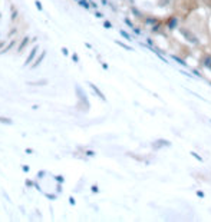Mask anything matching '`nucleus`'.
Segmentation results:
<instances>
[{
  "instance_id": "nucleus-2",
  "label": "nucleus",
  "mask_w": 211,
  "mask_h": 222,
  "mask_svg": "<svg viewBox=\"0 0 211 222\" xmlns=\"http://www.w3.org/2000/svg\"><path fill=\"white\" fill-rule=\"evenodd\" d=\"M45 56H46V52L43 50V53H42V54H40V56H39V57H37V60H36L35 63H33V65H32V68H37V66H39V65H40V63H42V60H43V59H45Z\"/></svg>"
},
{
  "instance_id": "nucleus-6",
  "label": "nucleus",
  "mask_w": 211,
  "mask_h": 222,
  "mask_svg": "<svg viewBox=\"0 0 211 222\" xmlns=\"http://www.w3.org/2000/svg\"><path fill=\"white\" fill-rule=\"evenodd\" d=\"M177 24V20H174V19H172V20H171V22H170V27H171V29H172V27H174V26H175Z\"/></svg>"
},
{
  "instance_id": "nucleus-9",
  "label": "nucleus",
  "mask_w": 211,
  "mask_h": 222,
  "mask_svg": "<svg viewBox=\"0 0 211 222\" xmlns=\"http://www.w3.org/2000/svg\"><path fill=\"white\" fill-rule=\"evenodd\" d=\"M1 46H4V42H1V43H0V47H1Z\"/></svg>"
},
{
  "instance_id": "nucleus-4",
  "label": "nucleus",
  "mask_w": 211,
  "mask_h": 222,
  "mask_svg": "<svg viewBox=\"0 0 211 222\" xmlns=\"http://www.w3.org/2000/svg\"><path fill=\"white\" fill-rule=\"evenodd\" d=\"M0 122H1V123H6V125H12V120L7 119V118H1V116H0Z\"/></svg>"
},
{
  "instance_id": "nucleus-5",
  "label": "nucleus",
  "mask_w": 211,
  "mask_h": 222,
  "mask_svg": "<svg viewBox=\"0 0 211 222\" xmlns=\"http://www.w3.org/2000/svg\"><path fill=\"white\" fill-rule=\"evenodd\" d=\"M15 43H16V42H15V40H13V42H12V43H10V45H7V47H6V49H4V50H1V52H0V53H4V52H7V50H9V49H10V47H12V46H13V45H15Z\"/></svg>"
},
{
  "instance_id": "nucleus-1",
  "label": "nucleus",
  "mask_w": 211,
  "mask_h": 222,
  "mask_svg": "<svg viewBox=\"0 0 211 222\" xmlns=\"http://www.w3.org/2000/svg\"><path fill=\"white\" fill-rule=\"evenodd\" d=\"M37 49H39V46H35V47H33V50L30 52V54H29V57H27V60L25 62V66H27V65H29V63H30V62H32V60L35 59V56H36V52H37Z\"/></svg>"
},
{
  "instance_id": "nucleus-8",
  "label": "nucleus",
  "mask_w": 211,
  "mask_h": 222,
  "mask_svg": "<svg viewBox=\"0 0 211 222\" xmlns=\"http://www.w3.org/2000/svg\"><path fill=\"white\" fill-rule=\"evenodd\" d=\"M62 53H63V54H68L69 52H68V49H65V47H63V49H62Z\"/></svg>"
},
{
  "instance_id": "nucleus-3",
  "label": "nucleus",
  "mask_w": 211,
  "mask_h": 222,
  "mask_svg": "<svg viewBox=\"0 0 211 222\" xmlns=\"http://www.w3.org/2000/svg\"><path fill=\"white\" fill-rule=\"evenodd\" d=\"M27 42H29V37H27V36H26V37H25V39H23V42H22V43H20V45H19V47H18V52H22V50H23V49H25V46H26V45H27Z\"/></svg>"
},
{
  "instance_id": "nucleus-7",
  "label": "nucleus",
  "mask_w": 211,
  "mask_h": 222,
  "mask_svg": "<svg viewBox=\"0 0 211 222\" xmlns=\"http://www.w3.org/2000/svg\"><path fill=\"white\" fill-rule=\"evenodd\" d=\"M36 7H37V9H39L40 12L43 10V7H42V4H40V1H36Z\"/></svg>"
}]
</instances>
